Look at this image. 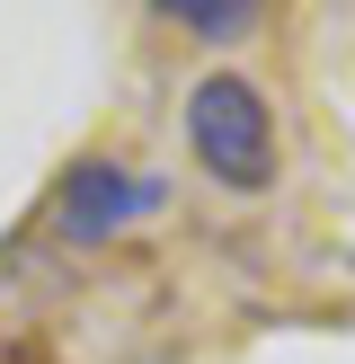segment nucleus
Masks as SVG:
<instances>
[{
  "mask_svg": "<svg viewBox=\"0 0 355 364\" xmlns=\"http://www.w3.org/2000/svg\"><path fill=\"white\" fill-rule=\"evenodd\" d=\"M160 18L187 36H213V45H231V36L258 27V0H160Z\"/></svg>",
  "mask_w": 355,
  "mask_h": 364,
  "instance_id": "3",
  "label": "nucleus"
},
{
  "mask_svg": "<svg viewBox=\"0 0 355 364\" xmlns=\"http://www.w3.org/2000/svg\"><path fill=\"white\" fill-rule=\"evenodd\" d=\"M187 151H195V169H204L213 187H231V196H258L266 178H275V107H266V89L248 80V71L213 63L204 80L187 89Z\"/></svg>",
  "mask_w": 355,
  "mask_h": 364,
  "instance_id": "1",
  "label": "nucleus"
},
{
  "mask_svg": "<svg viewBox=\"0 0 355 364\" xmlns=\"http://www.w3.org/2000/svg\"><path fill=\"white\" fill-rule=\"evenodd\" d=\"M151 205H160V187H151V178H133L116 151H80L62 178H53V196H45V223L62 231L71 249H98V240H116L124 223H142Z\"/></svg>",
  "mask_w": 355,
  "mask_h": 364,
  "instance_id": "2",
  "label": "nucleus"
}]
</instances>
